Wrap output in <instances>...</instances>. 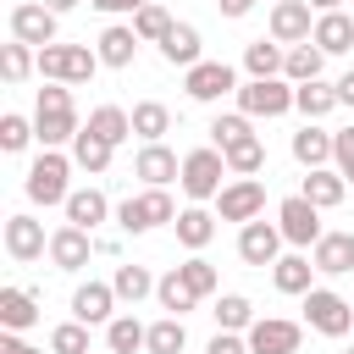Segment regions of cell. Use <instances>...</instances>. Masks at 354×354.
<instances>
[{"instance_id":"1","label":"cell","mask_w":354,"mask_h":354,"mask_svg":"<svg viewBox=\"0 0 354 354\" xmlns=\"http://www.w3.org/2000/svg\"><path fill=\"white\" fill-rule=\"evenodd\" d=\"M33 127H39V144L44 149H61L83 133L77 122V105H72V83H44L39 100H33Z\"/></svg>"},{"instance_id":"2","label":"cell","mask_w":354,"mask_h":354,"mask_svg":"<svg viewBox=\"0 0 354 354\" xmlns=\"http://www.w3.org/2000/svg\"><path fill=\"white\" fill-rule=\"evenodd\" d=\"M221 177H227V155H221L216 144H205V149H188V155H183V177H177V183H183V194H188L194 205L216 199V194L227 188Z\"/></svg>"},{"instance_id":"3","label":"cell","mask_w":354,"mask_h":354,"mask_svg":"<svg viewBox=\"0 0 354 354\" xmlns=\"http://www.w3.org/2000/svg\"><path fill=\"white\" fill-rule=\"evenodd\" d=\"M100 66H105V61H100V50H88V44H44V50H39V72H44L50 83H88Z\"/></svg>"},{"instance_id":"4","label":"cell","mask_w":354,"mask_h":354,"mask_svg":"<svg viewBox=\"0 0 354 354\" xmlns=\"http://www.w3.org/2000/svg\"><path fill=\"white\" fill-rule=\"evenodd\" d=\"M66 177H72V160L61 155V149H44L33 166H28V177H22V194L33 199V205H66Z\"/></svg>"},{"instance_id":"5","label":"cell","mask_w":354,"mask_h":354,"mask_svg":"<svg viewBox=\"0 0 354 354\" xmlns=\"http://www.w3.org/2000/svg\"><path fill=\"white\" fill-rule=\"evenodd\" d=\"M166 221H177V205H171V194L166 188H144L138 199H122L116 205V227L133 238V232H149V227H166Z\"/></svg>"},{"instance_id":"6","label":"cell","mask_w":354,"mask_h":354,"mask_svg":"<svg viewBox=\"0 0 354 354\" xmlns=\"http://www.w3.org/2000/svg\"><path fill=\"white\" fill-rule=\"evenodd\" d=\"M304 321H310V332H321V337H343V332L354 326V304H348L343 293H332V288H310V293H304Z\"/></svg>"},{"instance_id":"7","label":"cell","mask_w":354,"mask_h":354,"mask_svg":"<svg viewBox=\"0 0 354 354\" xmlns=\"http://www.w3.org/2000/svg\"><path fill=\"white\" fill-rule=\"evenodd\" d=\"M238 111L243 116H282V111H293V83L288 77H249L238 88Z\"/></svg>"},{"instance_id":"8","label":"cell","mask_w":354,"mask_h":354,"mask_svg":"<svg viewBox=\"0 0 354 354\" xmlns=\"http://www.w3.org/2000/svg\"><path fill=\"white\" fill-rule=\"evenodd\" d=\"M277 227H282V238L293 249H315V238H321V205H310L304 194H288L277 205Z\"/></svg>"},{"instance_id":"9","label":"cell","mask_w":354,"mask_h":354,"mask_svg":"<svg viewBox=\"0 0 354 354\" xmlns=\"http://www.w3.org/2000/svg\"><path fill=\"white\" fill-rule=\"evenodd\" d=\"M243 337H249V354H299L304 326L288 321V315H254V326Z\"/></svg>"},{"instance_id":"10","label":"cell","mask_w":354,"mask_h":354,"mask_svg":"<svg viewBox=\"0 0 354 354\" xmlns=\"http://www.w3.org/2000/svg\"><path fill=\"white\" fill-rule=\"evenodd\" d=\"M55 22H61V11H50L44 0H22V6H11V39L33 44V50L55 44Z\"/></svg>"},{"instance_id":"11","label":"cell","mask_w":354,"mask_h":354,"mask_svg":"<svg viewBox=\"0 0 354 354\" xmlns=\"http://www.w3.org/2000/svg\"><path fill=\"white\" fill-rule=\"evenodd\" d=\"M183 88H188V100L216 105L221 94H238V77H232V66H227V61H194V66L183 72Z\"/></svg>"},{"instance_id":"12","label":"cell","mask_w":354,"mask_h":354,"mask_svg":"<svg viewBox=\"0 0 354 354\" xmlns=\"http://www.w3.org/2000/svg\"><path fill=\"white\" fill-rule=\"evenodd\" d=\"M260 210H266V183L260 177H232L216 194V216L221 221H254Z\"/></svg>"},{"instance_id":"13","label":"cell","mask_w":354,"mask_h":354,"mask_svg":"<svg viewBox=\"0 0 354 354\" xmlns=\"http://www.w3.org/2000/svg\"><path fill=\"white\" fill-rule=\"evenodd\" d=\"M282 243H288L282 227L254 216V221H243V232H238V260H243V266H277V260H282V254H277Z\"/></svg>"},{"instance_id":"14","label":"cell","mask_w":354,"mask_h":354,"mask_svg":"<svg viewBox=\"0 0 354 354\" xmlns=\"http://www.w3.org/2000/svg\"><path fill=\"white\" fill-rule=\"evenodd\" d=\"M315 17H321V11H315L310 0H277V6H271V39H277V44H304V39L315 33Z\"/></svg>"},{"instance_id":"15","label":"cell","mask_w":354,"mask_h":354,"mask_svg":"<svg viewBox=\"0 0 354 354\" xmlns=\"http://www.w3.org/2000/svg\"><path fill=\"white\" fill-rule=\"evenodd\" d=\"M94 249H100V243L88 238V227H72V221H61V227L50 232V260H55V271H83Z\"/></svg>"},{"instance_id":"16","label":"cell","mask_w":354,"mask_h":354,"mask_svg":"<svg viewBox=\"0 0 354 354\" xmlns=\"http://www.w3.org/2000/svg\"><path fill=\"white\" fill-rule=\"evenodd\" d=\"M44 249H50L44 221H33V216H6V254H11L17 266H33Z\"/></svg>"},{"instance_id":"17","label":"cell","mask_w":354,"mask_h":354,"mask_svg":"<svg viewBox=\"0 0 354 354\" xmlns=\"http://www.w3.org/2000/svg\"><path fill=\"white\" fill-rule=\"evenodd\" d=\"M310 260H315V271H326V277H348V271H354V232H321L315 249H310Z\"/></svg>"},{"instance_id":"18","label":"cell","mask_w":354,"mask_h":354,"mask_svg":"<svg viewBox=\"0 0 354 354\" xmlns=\"http://www.w3.org/2000/svg\"><path fill=\"white\" fill-rule=\"evenodd\" d=\"M343 100H337V83H321V77H310V83H293V111L304 116V122H321V116H332Z\"/></svg>"},{"instance_id":"19","label":"cell","mask_w":354,"mask_h":354,"mask_svg":"<svg viewBox=\"0 0 354 354\" xmlns=\"http://www.w3.org/2000/svg\"><path fill=\"white\" fill-rule=\"evenodd\" d=\"M133 171H138L149 188H166V183H177V177H183V160H177L166 144H144V149H138V160H133Z\"/></svg>"},{"instance_id":"20","label":"cell","mask_w":354,"mask_h":354,"mask_svg":"<svg viewBox=\"0 0 354 354\" xmlns=\"http://www.w3.org/2000/svg\"><path fill=\"white\" fill-rule=\"evenodd\" d=\"M111 304H116V288H111V282H83V288L72 293V315H77L83 326H105V321H111Z\"/></svg>"},{"instance_id":"21","label":"cell","mask_w":354,"mask_h":354,"mask_svg":"<svg viewBox=\"0 0 354 354\" xmlns=\"http://www.w3.org/2000/svg\"><path fill=\"white\" fill-rule=\"evenodd\" d=\"M39 321V293L33 288H0V326L6 332H28Z\"/></svg>"},{"instance_id":"22","label":"cell","mask_w":354,"mask_h":354,"mask_svg":"<svg viewBox=\"0 0 354 354\" xmlns=\"http://www.w3.org/2000/svg\"><path fill=\"white\" fill-rule=\"evenodd\" d=\"M138 44H144V39H138L133 28H122V22H111V28H105V33L94 39V50H100V61H105V66H116V72H122V66H133V55H138Z\"/></svg>"},{"instance_id":"23","label":"cell","mask_w":354,"mask_h":354,"mask_svg":"<svg viewBox=\"0 0 354 354\" xmlns=\"http://www.w3.org/2000/svg\"><path fill=\"white\" fill-rule=\"evenodd\" d=\"M310 205H321V210H332V205H343V194H348V177L337 171V166H315L310 177H304V188H299Z\"/></svg>"},{"instance_id":"24","label":"cell","mask_w":354,"mask_h":354,"mask_svg":"<svg viewBox=\"0 0 354 354\" xmlns=\"http://www.w3.org/2000/svg\"><path fill=\"white\" fill-rule=\"evenodd\" d=\"M61 210H66V221H72V227H88V232H94V227L111 216V199H105L100 188H72Z\"/></svg>"},{"instance_id":"25","label":"cell","mask_w":354,"mask_h":354,"mask_svg":"<svg viewBox=\"0 0 354 354\" xmlns=\"http://www.w3.org/2000/svg\"><path fill=\"white\" fill-rule=\"evenodd\" d=\"M216 221H221V216H210L205 205H188V210H177V221H171V227H177V243L199 254V249L216 238Z\"/></svg>"},{"instance_id":"26","label":"cell","mask_w":354,"mask_h":354,"mask_svg":"<svg viewBox=\"0 0 354 354\" xmlns=\"http://www.w3.org/2000/svg\"><path fill=\"white\" fill-rule=\"evenodd\" d=\"M310 277H315V260H310V254H282V260L271 266V282H277V293H299V299H304V293L315 288Z\"/></svg>"},{"instance_id":"27","label":"cell","mask_w":354,"mask_h":354,"mask_svg":"<svg viewBox=\"0 0 354 354\" xmlns=\"http://www.w3.org/2000/svg\"><path fill=\"white\" fill-rule=\"evenodd\" d=\"M310 39H315L326 55H343V50H354V17H343V11H321Z\"/></svg>"},{"instance_id":"28","label":"cell","mask_w":354,"mask_h":354,"mask_svg":"<svg viewBox=\"0 0 354 354\" xmlns=\"http://www.w3.org/2000/svg\"><path fill=\"white\" fill-rule=\"evenodd\" d=\"M321 66H326V50H321L315 39H304V44H288L282 77H288V83H310V77H321Z\"/></svg>"},{"instance_id":"29","label":"cell","mask_w":354,"mask_h":354,"mask_svg":"<svg viewBox=\"0 0 354 354\" xmlns=\"http://www.w3.org/2000/svg\"><path fill=\"white\" fill-rule=\"evenodd\" d=\"M293 160H299L304 171H315V166H326V160H332V133H321L315 122H304V127L293 133Z\"/></svg>"},{"instance_id":"30","label":"cell","mask_w":354,"mask_h":354,"mask_svg":"<svg viewBox=\"0 0 354 354\" xmlns=\"http://www.w3.org/2000/svg\"><path fill=\"white\" fill-rule=\"evenodd\" d=\"M160 55H166L171 66L188 72V66L199 61V28H194V22H171V33L160 39Z\"/></svg>"},{"instance_id":"31","label":"cell","mask_w":354,"mask_h":354,"mask_svg":"<svg viewBox=\"0 0 354 354\" xmlns=\"http://www.w3.org/2000/svg\"><path fill=\"white\" fill-rule=\"evenodd\" d=\"M282 61H288V44H266V39H254V44H243V72L249 77H282Z\"/></svg>"},{"instance_id":"32","label":"cell","mask_w":354,"mask_h":354,"mask_svg":"<svg viewBox=\"0 0 354 354\" xmlns=\"http://www.w3.org/2000/svg\"><path fill=\"white\" fill-rule=\"evenodd\" d=\"M133 133H138L144 144H160V138L171 133V111H166L160 100H138V105H133Z\"/></svg>"},{"instance_id":"33","label":"cell","mask_w":354,"mask_h":354,"mask_svg":"<svg viewBox=\"0 0 354 354\" xmlns=\"http://www.w3.org/2000/svg\"><path fill=\"white\" fill-rule=\"evenodd\" d=\"M88 133H100L105 144H127L133 138V116L122 111V105H100V111H88V122H83Z\"/></svg>"},{"instance_id":"34","label":"cell","mask_w":354,"mask_h":354,"mask_svg":"<svg viewBox=\"0 0 354 354\" xmlns=\"http://www.w3.org/2000/svg\"><path fill=\"white\" fill-rule=\"evenodd\" d=\"M155 299H160V310H166V315H188V310L199 304V293L183 282V271H177V266H171V271L155 282Z\"/></svg>"},{"instance_id":"35","label":"cell","mask_w":354,"mask_h":354,"mask_svg":"<svg viewBox=\"0 0 354 354\" xmlns=\"http://www.w3.org/2000/svg\"><path fill=\"white\" fill-rule=\"evenodd\" d=\"M183 348H188L183 315H160V321L149 326V337H144V354H183Z\"/></svg>"},{"instance_id":"36","label":"cell","mask_w":354,"mask_h":354,"mask_svg":"<svg viewBox=\"0 0 354 354\" xmlns=\"http://www.w3.org/2000/svg\"><path fill=\"white\" fill-rule=\"evenodd\" d=\"M210 315H216V332H249L254 326V304L243 293H221Z\"/></svg>"},{"instance_id":"37","label":"cell","mask_w":354,"mask_h":354,"mask_svg":"<svg viewBox=\"0 0 354 354\" xmlns=\"http://www.w3.org/2000/svg\"><path fill=\"white\" fill-rule=\"evenodd\" d=\"M111 155H116V144H105V138H100V133H88V127L72 138V160H77L83 171H105V166H111Z\"/></svg>"},{"instance_id":"38","label":"cell","mask_w":354,"mask_h":354,"mask_svg":"<svg viewBox=\"0 0 354 354\" xmlns=\"http://www.w3.org/2000/svg\"><path fill=\"white\" fill-rule=\"evenodd\" d=\"M221 155H227V171H232V177H254V171L266 166V144H260L254 133H249V138H238V144H227Z\"/></svg>"},{"instance_id":"39","label":"cell","mask_w":354,"mask_h":354,"mask_svg":"<svg viewBox=\"0 0 354 354\" xmlns=\"http://www.w3.org/2000/svg\"><path fill=\"white\" fill-rule=\"evenodd\" d=\"M144 337H149V326H138L133 315H111V321H105V343H111V354H138Z\"/></svg>"},{"instance_id":"40","label":"cell","mask_w":354,"mask_h":354,"mask_svg":"<svg viewBox=\"0 0 354 354\" xmlns=\"http://www.w3.org/2000/svg\"><path fill=\"white\" fill-rule=\"evenodd\" d=\"M133 33H138L144 44H160V39L171 33V11H166L160 0H149V6H138V11H133Z\"/></svg>"},{"instance_id":"41","label":"cell","mask_w":354,"mask_h":354,"mask_svg":"<svg viewBox=\"0 0 354 354\" xmlns=\"http://www.w3.org/2000/svg\"><path fill=\"white\" fill-rule=\"evenodd\" d=\"M111 288H116V299L138 304V299H149V293H155V277H149V266H116Z\"/></svg>"},{"instance_id":"42","label":"cell","mask_w":354,"mask_h":354,"mask_svg":"<svg viewBox=\"0 0 354 354\" xmlns=\"http://www.w3.org/2000/svg\"><path fill=\"white\" fill-rule=\"evenodd\" d=\"M33 66H39V50H33V44H22V39L0 44V72H6V83H22Z\"/></svg>"},{"instance_id":"43","label":"cell","mask_w":354,"mask_h":354,"mask_svg":"<svg viewBox=\"0 0 354 354\" xmlns=\"http://www.w3.org/2000/svg\"><path fill=\"white\" fill-rule=\"evenodd\" d=\"M33 138H39V127H33L28 116H17V111H6V116H0V149H6V155H22Z\"/></svg>"},{"instance_id":"44","label":"cell","mask_w":354,"mask_h":354,"mask_svg":"<svg viewBox=\"0 0 354 354\" xmlns=\"http://www.w3.org/2000/svg\"><path fill=\"white\" fill-rule=\"evenodd\" d=\"M50 354H88V326L72 315V321H61L55 332H50Z\"/></svg>"},{"instance_id":"45","label":"cell","mask_w":354,"mask_h":354,"mask_svg":"<svg viewBox=\"0 0 354 354\" xmlns=\"http://www.w3.org/2000/svg\"><path fill=\"white\" fill-rule=\"evenodd\" d=\"M249 133H254V127H249V116H243V111H232V116H216V122H210V144H216V149H227V144H238V138H249Z\"/></svg>"},{"instance_id":"46","label":"cell","mask_w":354,"mask_h":354,"mask_svg":"<svg viewBox=\"0 0 354 354\" xmlns=\"http://www.w3.org/2000/svg\"><path fill=\"white\" fill-rule=\"evenodd\" d=\"M177 271H183V282H188V288H194L199 299H210V293H216V266H210L205 254H194V260H183Z\"/></svg>"},{"instance_id":"47","label":"cell","mask_w":354,"mask_h":354,"mask_svg":"<svg viewBox=\"0 0 354 354\" xmlns=\"http://www.w3.org/2000/svg\"><path fill=\"white\" fill-rule=\"evenodd\" d=\"M332 166L354 183V127H343V133H332Z\"/></svg>"},{"instance_id":"48","label":"cell","mask_w":354,"mask_h":354,"mask_svg":"<svg viewBox=\"0 0 354 354\" xmlns=\"http://www.w3.org/2000/svg\"><path fill=\"white\" fill-rule=\"evenodd\" d=\"M205 354H249V337H243V332H216V337L205 343Z\"/></svg>"},{"instance_id":"49","label":"cell","mask_w":354,"mask_h":354,"mask_svg":"<svg viewBox=\"0 0 354 354\" xmlns=\"http://www.w3.org/2000/svg\"><path fill=\"white\" fill-rule=\"evenodd\" d=\"M94 11H105V17H122V11H138V6H149V0H88Z\"/></svg>"},{"instance_id":"50","label":"cell","mask_w":354,"mask_h":354,"mask_svg":"<svg viewBox=\"0 0 354 354\" xmlns=\"http://www.w3.org/2000/svg\"><path fill=\"white\" fill-rule=\"evenodd\" d=\"M0 354H44V348L22 343V332H6V337H0Z\"/></svg>"},{"instance_id":"51","label":"cell","mask_w":354,"mask_h":354,"mask_svg":"<svg viewBox=\"0 0 354 354\" xmlns=\"http://www.w3.org/2000/svg\"><path fill=\"white\" fill-rule=\"evenodd\" d=\"M221 6V17H249L254 11V0H216Z\"/></svg>"},{"instance_id":"52","label":"cell","mask_w":354,"mask_h":354,"mask_svg":"<svg viewBox=\"0 0 354 354\" xmlns=\"http://www.w3.org/2000/svg\"><path fill=\"white\" fill-rule=\"evenodd\" d=\"M337 100H343V105H354V72H343V77H337Z\"/></svg>"},{"instance_id":"53","label":"cell","mask_w":354,"mask_h":354,"mask_svg":"<svg viewBox=\"0 0 354 354\" xmlns=\"http://www.w3.org/2000/svg\"><path fill=\"white\" fill-rule=\"evenodd\" d=\"M315 11H343V0H310Z\"/></svg>"},{"instance_id":"54","label":"cell","mask_w":354,"mask_h":354,"mask_svg":"<svg viewBox=\"0 0 354 354\" xmlns=\"http://www.w3.org/2000/svg\"><path fill=\"white\" fill-rule=\"evenodd\" d=\"M44 6H50V11H72L77 0H44Z\"/></svg>"},{"instance_id":"55","label":"cell","mask_w":354,"mask_h":354,"mask_svg":"<svg viewBox=\"0 0 354 354\" xmlns=\"http://www.w3.org/2000/svg\"><path fill=\"white\" fill-rule=\"evenodd\" d=\"M343 354H354V348H343Z\"/></svg>"}]
</instances>
